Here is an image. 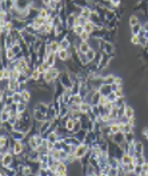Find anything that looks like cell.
<instances>
[{
	"instance_id": "cell-36",
	"label": "cell",
	"mask_w": 148,
	"mask_h": 176,
	"mask_svg": "<svg viewBox=\"0 0 148 176\" xmlns=\"http://www.w3.org/2000/svg\"><path fill=\"white\" fill-rule=\"evenodd\" d=\"M48 44H49V47H51V51L52 52H58L59 49H60V44H59V42L56 40V39H53L52 42L48 43Z\"/></svg>"
},
{
	"instance_id": "cell-52",
	"label": "cell",
	"mask_w": 148,
	"mask_h": 176,
	"mask_svg": "<svg viewBox=\"0 0 148 176\" xmlns=\"http://www.w3.org/2000/svg\"><path fill=\"white\" fill-rule=\"evenodd\" d=\"M107 101H108L107 96H103V95L100 96V101H99V104H100V105H106V103H107Z\"/></svg>"
},
{
	"instance_id": "cell-57",
	"label": "cell",
	"mask_w": 148,
	"mask_h": 176,
	"mask_svg": "<svg viewBox=\"0 0 148 176\" xmlns=\"http://www.w3.org/2000/svg\"><path fill=\"white\" fill-rule=\"evenodd\" d=\"M144 36L148 39V31H144Z\"/></svg>"
},
{
	"instance_id": "cell-18",
	"label": "cell",
	"mask_w": 148,
	"mask_h": 176,
	"mask_svg": "<svg viewBox=\"0 0 148 176\" xmlns=\"http://www.w3.org/2000/svg\"><path fill=\"white\" fill-rule=\"evenodd\" d=\"M63 139H64V142H66L67 144H72V145H79L80 143H82V142H80V140H79V139L76 138L75 135H67L66 138H63Z\"/></svg>"
},
{
	"instance_id": "cell-4",
	"label": "cell",
	"mask_w": 148,
	"mask_h": 176,
	"mask_svg": "<svg viewBox=\"0 0 148 176\" xmlns=\"http://www.w3.org/2000/svg\"><path fill=\"white\" fill-rule=\"evenodd\" d=\"M90 151V145H87L86 143H80L77 147H76V151H75V156L77 158V160L80 159V158H83V156L86 155L87 152Z\"/></svg>"
},
{
	"instance_id": "cell-29",
	"label": "cell",
	"mask_w": 148,
	"mask_h": 176,
	"mask_svg": "<svg viewBox=\"0 0 148 176\" xmlns=\"http://www.w3.org/2000/svg\"><path fill=\"white\" fill-rule=\"evenodd\" d=\"M139 23H141V21H140V19H139V16L136 14L131 15L130 19H128V24H130V27H132V25H135V24H139Z\"/></svg>"
},
{
	"instance_id": "cell-31",
	"label": "cell",
	"mask_w": 148,
	"mask_h": 176,
	"mask_svg": "<svg viewBox=\"0 0 148 176\" xmlns=\"http://www.w3.org/2000/svg\"><path fill=\"white\" fill-rule=\"evenodd\" d=\"M87 134H88V131H87V129H84V128H82V129H80L79 132H76L75 136H76L77 139H79L80 142L83 143V142H84V139L87 138Z\"/></svg>"
},
{
	"instance_id": "cell-46",
	"label": "cell",
	"mask_w": 148,
	"mask_h": 176,
	"mask_svg": "<svg viewBox=\"0 0 148 176\" xmlns=\"http://www.w3.org/2000/svg\"><path fill=\"white\" fill-rule=\"evenodd\" d=\"M131 43L134 45H140V36L139 35H131Z\"/></svg>"
},
{
	"instance_id": "cell-48",
	"label": "cell",
	"mask_w": 148,
	"mask_h": 176,
	"mask_svg": "<svg viewBox=\"0 0 148 176\" xmlns=\"http://www.w3.org/2000/svg\"><path fill=\"white\" fill-rule=\"evenodd\" d=\"M107 99H108V101H111V103H115V101L117 100L116 93H115V92H111L110 95H108V96H107Z\"/></svg>"
},
{
	"instance_id": "cell-21",
	"label": "cell",
	"mask_w": 148,
	"mask_h": 176,
	"mask_svg": "<svg viewBox=\"0 0 148 176\" xmlns=\"http://www.w3.org/2000/svg\"><path fill=\"white\" fill-rule=\"evenodd\" d=\"M147 162V158L144 156V153H136V155H134V163L135 164H144V163Z\"/></svg>"
},
{
	"instance_id": "cell-17",
	"label": "cell",
	"mask_w": 148,
	"mask_h": 176,
	"mask_svg": "<svg viewBox=\"0 0 148 176\" xmlns=\"http://www.w3.org/2000/svg\"><path fill=\"white\" fill-rule=\"evenodd\" d=\"M135 127L131 124V123H128V121H120V131L124 132V134H128V132L134 131Z\"/></svg>"
},
{
	"instance_id": "cell-40",
	"label": "cell",
	"mask_w": 148,
	"mask_h": 176,
	"mask_svg": "<svg viewBox=\"0 0 148 176\" xmlns=\"http://www.w3.org/2000/svg\"><path fill=\"white\" fill-rule=\"evenodd\" d=\"M73 125H75V119H72V117H68V119H67V121H66V128L68 129L69 132H72Z\"/></svg>"
},
{
	"instance_id": "cell-19",
	"label": "cell",
	"mask_w": 148,
	"mask_h": 176,
	"mask_svg": "<svg viewBox=\"0 0 148 176\" xmlns=\"http://www.w3.org/2000/svg\"><path fill=\"white\" fill-rule=\"evenodd\" d=\"M45 138L48 139L49 142L55 143V142H58V140L62 138V136H60V134H59L58 131H49L48 134H47V136H45Z\"/></svg>"
},
{
	"instance_id": "cell-50",
	"label": "cell",
	"mask_w": 148,
	"mask_h": 176,
	"mask_svg": "<svg viewBox=\"0 0 148 176\" xmlns=\"http://www.w3.org/2000/svg\"><path fill=\"white\" fill-rule=\"evenodd\" d=\"M141 172H143V167H141L140 164H136L135 171H134V175H141Z\"/></svg>"
},
{
	"instance_id": "cell-24",
	"label": "cell",
	"mask_w": 148,
	"mask_h": 176,
	"mask_svg": "<svg viewBox=\"0 0 148 176\" xmlns=\"http://www.w3.org/2000/svg\"><path fill=\"white\" fill-rule=\"evenodd\" d=\"M124 114H125V116H127L128 119L136 116V115H135V108L132 107V105H130V104H125V111H124Z\"/></svg>"
},
{
	"instance_id": "cell-15",
	"label": "cell",
	"mask_w": 148,
	"mask_h": 176,
	"mask_svg": "<svg viewBox=\"0 0 148 176\" xmlns=\"http://www.w3.org/2000/svg\"><path fill=\"white\" fill-rule=\"evenodd\" d=\"M112 140H114V143H116V144L120 145L121 143L125 142V134L121 131L116 132V134H114V136H112Z\"/></svg>"
},
{
	"instance_id": "cell-51",
	"label": "cell",
	"mask_w": 148,
	"mask_h": 176,
	"mask_svg": "<svg viewBox=\"0 0 148 176\" xmlns=\"http://www.w3.org/2000/svg\"><path fill=\"white\" fill-rule=\"evenodd\" d=\"M115 83H116L117 86L124 87V80H123V77H120V76H116V80H115Z\"/></svg>"
},
{
	"instance_id": "cell-10",
	"label": "cell",
	"mask_w": 148,
	"mask_h": 176,
	"mask_svg": "<svg viewBox=\"0 0 148 176\" xmlns=\"http://www.w3.org/2000/svg\"><path fill=\"white\" fill-rule=\"evenodd\" d=\"M68 164H67L66 162H63V160H59L58 163V172H56V175L59 176H63V175H67L68 173Z\"/></svg>"
},
{
	"instance_id": "cell-41",
	"label": "cell",
	"mask_w": 148,
	"mask_h": 176,
	"mask_svg": "<svg viewBox=\"0 0 148 176\" xmlns=\"http://www.w3.org/2000/svg\"><path fill=\"white\" fill-rule=\"evenodd\" d=\"M79 39H80V42H90L91 34H90V32H87V31H84L83 34L79 35Z\"/></svg>"
},
{
	"instance_id": "cell-27",
	"label": "cell",
	"mask_w": 148,
	"mask_h": 176,
	"mask_svg": "<svg viewBox=\"0 0 148 176\" xmlns=\"http://www.w3.org/2000/svg\"><path fill=\"white\" fill-rule=\"evenodd\" d=\"M77 48H79V51H82V52L86 53V52L90 51L91 44H90V42H80L79 45H77Z\"/></svg>"
},
{
	"instance_id": "cell-37",
	"label": "cell",
	"mask_w": 148,
	"mask_h": 176,
	"mask_svg": "<svg viewBox=\"0 0 148 176\" xmlns=\"http://www.w3.org/2000/svg\"><path fill=\"white\" fill-rule=\"evenodd\" d=\"M5 56H7V59L10 60V62H12V60H15V59H16V53H15V51L12 48L5 49Z\"/></svg>"
},
{
	"instance_id": "cell-1",
	"label": "cell",
	"mask_w": 148,
	"mask_h": 176,
	"mask_svg": "<svg viewBox=\"0 0 148 176\" xmlns=\"http://www.w3.org/2000/svg\"><path fill=\"white\" fill-rule=\"evenodd\" d=\"M99 51L104 52V53H108V55H111L112 58H116V45H115V43L108 42L106 39H101V40H100V49Z\"/></svg>"
},
{
	"instance_id": "cell-8",
	"label": "cell",
	"mask_w": 148,
	"mask_h": 176,
	"mask_svg": "<svg viewBox=\"0 0 148 176\" xmlns=\"http://www.w3.org/2000/svg\"><path fill=\"white\" fill-rule=\"evenodd\" d=\"M51 131V120H44L40 123V128H39V132H40L43 136H47V134Z\"/></svg>"
},
{
	"instance_id": "cell-2",
	"label": "cell",
	"mask_w": 148,
	"mask_h": 176,
	"mask_svg": "<svg viewBox=\"0 0 148 176\" xmlns=\"http://www.w3.org/2000/svg\"><path fill=\"white\" fill-rule=\"evenodd\" d=\"M58 79L60 80V83L66 87V88H72L73 80H72V77H71V73H69L67 69H63L62 72H60V75H59Z\"/></svg>"
},
{
	"instance_id": "cell-49",
	"label": "cell",
	"mask_w": 148,
	"mask_h": 176,
	"mask_svg": "<svg viewBox=\"0 0 148 176\" xmlns=\"http://www.w3.org/2000/svg\"><path fill=\"white\" fill-rule=\"evenodd\" d=\"M115 93H116V96H117V97H123V96H125V92H124V87H120L119 90H116V91H115Z\"/></svg>"
},
{
	"instance_id": "cell-20",
	"label": "cell",
	"mask_w": 148,
	"mask_h": 176,
	"mask_svg": "<svg viewBox=\"0 0 148 176\" xmlns=\"http://www.w3.org/2000/svg\"><path fill=\"white\" fill-rule=\"evenodd\" d=\"M120 162H121V164H128V163H132V162H134V155H131L130 152H124L123 156L120 158Z\"/></svg>"
},
{
	"instance_id": "cell-38",
	"label": "cell",
	"mask_w": 148,
	"mask_h": 176,
	"mask_svg": "<svg viewBox=\"0 0 148 176\" xmlns=\"http://www.w3.org/2000/svg\"><path fill=\"white\" fill-rule=\"evenodd\" d=\"M28 110V103L27 101H20V103H17V112H25Z\"/></svg>"
},
{
	"instance_id": "cell-5",
	"label": "cell",
	"mask_w": 148,
	"mask_h": 176,
	"mask_svg": "<svg viewBox=\"0 0 148 176\" xmlns=\"http://www.w3.org/2000/svg\"><path fill=\"white\" fill-rule=\"evenodd\" d=\"M108 29L106 27H97L95 31L91 34V38L93 39H99V40H101V39L106 38V35H107Z\"/></svg>"
},
{
	"instance_id": "cell-43",
	"label": "cell",
	"mask_w": 148,
	"mask_h": 176,
	"mask_svg": "<svg viewBox=\"0 0 148 176\" xmlns=\"http://www.w3.org/2000/svg\"><path fill=\"white\" fill-rule=\"evenodd\" d=\"M91 12H92V10H91V7L88 5V7H84V8H82V12H80V15H83L84 17H90V15H91Z\"/></svg>"
},
{
	"instance_id": "cell-23",
	"label": "cell",
	"mask_w": 148,
	"mask_h": 176,
	"mask_svg": "<svg viewBox=\"0 0 148 176\" xmlns=\"http://www.w3.org/2000/svg\"><path fill=\"white\" fill-rule=\"evenodd\" d=\"M96 28H97V25L95 24L93 21H91V20H88V21H87V23H86V24H84V31L90 32V34H92V32L95 31Z\"/></svg>"
},
{
	"instance_id": "cell-44",
	"label": "cell",
	"mask_w": 148,
	"mask_h": 176,
	"mask_svg": "<svg viewBox=\"0 0 148 176\" xmlns=\"http://www.w3.org/2000/svg\"><path fill=\"white\" fill-rule=\"evenodd\" d=\"M73 34H76L77 35V36H79L80 34H83V32H84V25H82V24H76L75 27H73Z\"/></svg>"
},
{
	"instance_id": "cell-16",
	"label": "cell",
	"mask_w": 148,
	"mask_h": 176,
	"mask_svg": "<svg viewBox=\"0 0 148 176\" xmlns=\"http://www.w3.org/2000/svg\"><path fill=\"white\" fill-rule=\"evenodd\" d=\"M66 25H67V28H68L69 31H72L73 27L76 25V15H73V14H69L68 15V17H67V21H66Z\"/></svg>"
},
{
	"instance_id": "cell-7",
	"label": "cell",
	"mask_w": 148,
	"mask_h": 176,
	"mask_svg": "<svg viewBox=\"0 0 148 176\" xmlns=\"http://www.w3.org/2000/svg\"><path fill=\"white\" fill-rule=\"evenodd\" d=\"M56 55H58V60L59 62H67L69 58H71V51L69 49H59L56 52Z\"/></svg>"
},
{
	"instance_id": "cell-33",
	"label": "cell",
	"mask_w": 148,
	"mask_h": 176,
	"mask_svg": "<svg viewBox=\"0 0 148 176\" xmlns=\"http://www.w3.org/2000/svg\"><path fill=\"white\" fill-rule=\"evenodd\" d=\"M0 79H11V69L10 68H3L0 71Z\"/></svg>"
},
{
	"instance_id": "cell-39",
	"label": "cell",
	"mask_w": 148,
	"mask_h": 176,
	"mask_svg": "<svg viewBox=\"0 0 148 176\" xmlns=\"http://www.w3.org/2000/svg\"><path fill=\"white\" fill-rule=\"evenodd\" d=\"M49 15V8L48 7H44V5H43V7H40L39 8V16H41V17H47Z\"/></svg>"
},
{
	"instance_id": "cell-35",
	"label": "cell",
	"mask_w": 148,
	"mask_h": 176,
	"mask_svg": "<svg viewBox=\"0 0 148 176\" xmlns=\"http://www.w3.org/2000/svg\"><path fill=\"white\" fill-rule=\"evenodd\" d=\"M96 53H97V51L95 48H90V51L86 52L88 62H93V60H95V58H96Z\"/></svg>"
},
{
	"instance_id": "cell-30",
	"label": "cell",
	"mask_w": 148,
	"mask_h": 176,
	"mask_svg": "<svg viewBox=\"0 0 148 176\" xmlns=\"http://www.w3.org/2000/svg\"><path fill=\"white\" fill-rule=\"evenodd\" d=\"M23 175L24 176H29V175H35V171L29 164H24L23 166Z\"/></svg>"
},
{
	"instance_id": "cell-6",
	"label": "cell",
	"mask_w": 148,
	"mask_h": 176,
	"mask_svg": "<svg viewBox=\"0 0 148 176\" xmlns=\"http://www.w3.org/2000/svg\"><path fill=\"white\" fill-rule=\"evenodd\" d=\"M12 152H14V155H16V156H19V155H21L23 152H24V143L23 142H16L15 140L14 142V145H12Z\"/></svg>"
},
{
	"instance_id": "cell-53",
	"label": "cell",
	"mask_w": 148,
	"mask_h": 176,
	"mask_svg": "<svg viewBox=\"0 0 148 176\" xmlns=\"http://www.w3.org/2000/svg\"><path fill=\"white\" fill-rule=\"evenodd\" d=\"M143 136L148 140V125H145V127L143 128Z\"/></svg>"
},
{
	"instance_id": "cell-34",
	"label": "cell",
	"mask_w": 148,
	"mask_h": 176,
	"mask_svg": "<svg viewBox=\"0 0 148 176\" xmlns=\"http://www.w3.org/2000/svg\"><path fill=\"white\" fill-rule=\"evenodd\" d=\"M29 79H31V76H28L27 73H24V72H20V75H19V77H17V80H19V83L20 84H27Z\"/></svg>"
},
{
	"instance_id": "cell-26",
	"label": "cell",
	"mask_w": 148,
	"mask_h": 176,
	"mask_svg": "<svg viewBox=\"0 0 148 176\" xmlns=\"http://www.w3.org/2000/svg\"><path fill=\"white\" fill-rule=\"evenodd\" d=\"M91 108H92V104L88 103V101H86V100L80 104V111H82L83 114H88V112L91 111Z\"/></svg>"
},
{
	"instance_id": "cell-9",
	"label": "cell",
	"mask_w": 148,
	"mask_h": 176,
	"mask_svg": "<svg viewBox=\"0 0 148 176\" xmlns=\"http://www.w3.org/2000/svg\"><path fill=\"white\" fill-rule=\"evenodd\" d=\"M32 116H34V119L36 121H44V120H48L47 119V114L45 112H43V111L40 110H36V108H34V111H32Z\"/></svg>"
},
{
	"instance_id": "cell-42",
	"label": "cell",
	"mask_w": 148,
	"mask_h": 176,
	"mask_svg": "<svg viewBox=\"0 0 148 176\" xmlns=\"http://www.w3.org/2000/svg\"><path fill=\"white\" fill-rule=\"evenodd\" d=\"M125 140H127L128 143H134L135 140H136L135 132H134V131H131V132H128V134H125Z\"/></svg>"
},
{
	"instance_id": "cell-25",
	"label": "cell",
	"mask_w": 148,
	"mask_h": 176,
	"mask_svg": "<svg viewBox=\"0 0 148 176\" xmlns=\"http://www.w3.org/2000/svg\"><path fill=\"white\" fill-rule=\"evenodd\" d=\"M115 80H116V75H114V73H107V75L103 77V83H106V84H114Z\"/></svg>"
},
{
	"instance_id": "cell-56",
	"label": "cell",
	"mask_w": 148,
	"mask_h": 176,
	"mask_svg": "<svg viewBox=\"0 0 148 176\" xmlns=\"http://www.w3.org/2000/svg\"><path fill=\"white\" fill-rule=\"evenodd\" d=\"M143 28H144L145 31H148V20H145L144 23H143Z\"/></svg>"
},
{
	"instance_id": "cell-14",
	"label": "cell",
	"mask_w": 148,
	"mask_h": 176,
	"mask_svg": "<svg viewBox=\"0 0 148 176\" xmlns=\"http://www.w3.org/2000/svg\"><path fill=\"white\" fill-rule=\"evenodd\" d=\"M97 90H99V92L101 93L103 96H108L111 92H114V91H112V87H111V84H106V83L101 84Z\"/></svg>"
},
{
	"instance_id": "cell-3",
	"label": "cell",
	"mask_w": 148,
	"mask_h": 176,
	"mask_svg": "<svg viewBox=\"0 0 148 176\" xmlns=\"http://www.w3.org/2000/svg\"><path fill=\"white\" fill-rule=\"evenodd\" d=\"M14 160H15V155L12 152V149L7 151L3 155H0V164H1V167H11Z\"/></svg>"
},
{
	"instance_id": "cell-54",
	"label": "cell",
	"mask_w": 148,
	"mask_h": 176,
	"mask_svg": "<svg viewBox=\"0 0 148 176\" xmlns=\"http://www.w3.org/2000/svg\"><path fill=\"white\" fill-rule=\"evenodd\" d=\"M111 3L114 4L115 7H119V5L121 4V0H111Z\"/></svg>"
},
{
	"instance_id": "cell-28",
	"label": "cell",
	"mask_w": 148,
	"mask_h": 176,
	"mask_svg": "<svg viewBox=\"0 0 148 176\" xmlns=\"http://www.w3.org/2000/svg\"><path fill=\"white\" fill-rule=\"evenodd\" d=\"M43 80L47 81V83H51V84L55 83V77L52 76V73L49 72V71H45V72L43 73Z\"/></svg>"
},
{
	"instance_id": "cell-12",
	"label": "cell",
	"mask_w": 148,
	"mask_h": 176,
	"mask_svg": "<svg viewBox=\"0 0 148 176\" xmlns=\"http://www.w3.org/2000/svg\"><path fill=\"white\" fill-rule=\"evenodd\" d=\"M12 23H14V27L20 31H24L25 27L28 25L27 20H23V19H12Z\"/></svg>"
},
{
	"instance_id": "cell-45",
	"label": "cell",
	"mask_w": 148,
	"mask_h": 176,
	"mask_svg": "<svg viewBox=\"0 0 148 176\" xmlns=\"http://www.w3.org/2000/svg\"><path fill=\"white\" fill-rule=\"evenodd\" d=\"M10 112H7V111H1L0 112V121H8L10 120Z\"/></svg>"
},
{
	"instance_id": "cell-32",
	"label": "cell",
	"mask_w": 148,
	"mask_h": 176,
	"mask_svg": "<svg viewBox=\"0 0 148 176\" xmlns=\"http://www.w3.org/2000/svg\"><path fill=\"white\" fill-rule=\"evenodd\" d=\"M141 29H143V23H139V24L132 25L130 31H131V35H139Z\"/></svg>"
},
{
	"instance_id": "cell-22",
	"label": "cell",
	"mask_w": 148,
	"mask_h": 176,
	"mask_svg": "<svg viewBox=\"0 0 148 176\" xmlns=\"http://www.w3.org/2000/svg\"><path fill=\"white\" fill-rule=\"evenodd\" d=\"M134 145H135V155L136 153H144V144L140 142V140H135L134 142Z\"/></svg>"
},
{
	"instance_id": "cell-47",
	"label": "cell",
	"mask_w": 148,
	"mask_h": 176,
	"mask_svg": "<svg viewBox=\"0 0 148 176\" xmlns=\"http://www.w3.org/2000/svg\"><path fill=\"white\" fill-rule=\"evenodd\" d=\"M19 75H20V72H19L17 69H15V68H11V79H16V80H17V77H19Z\"/></svg>"
},
{
	"instance_id": "cell-13",
	"label": "cell",
	"mask_w": 148,
	"mask_h": 176,
	"mask_svg": "<svg viewBox=\"0 0 148 176\" xmlns=\"http://www.w3.org/2000/svg\"><path fill=\"white\" fill-rule=\"evenodd\" d=\"M25 136H27V134H24L23 131H17V129H15V131L11 132V138L14 139V140H16V142H23L25 139Z\"/></svg>"
},
{
	"instance_id": "cell-55",
	"label": "cell",
	"mask_w": 148,
	"mask_h": 176,
	"mask_svg": "<svg viewBox=\"0 0 148 176\" xmlns=\"http://www.w3.org/2000/svg\"><path fill=\"white\" fill-rule=\"evenodd\" d=\"M51 1H52V0H41V3H43V5H44V7H49Z\"/></svg>"
},
{
	"instance_id": "cell-11",
	"label": "cell",
	"mask_w": 148,
	"mask_h": 176,
	"mask_svg": "<svg viewBox=\"0 0 148 176\" xmlns=\"http://www.w3.org/2000/svg\"><path fill=\"white\" fill-rule=\"evenodd\" d=\"M44 62L47 63L49 67L56 66V62H58V55H56V52H49V53H47L44 58Z\"/></svg>"
}]
</instances>
